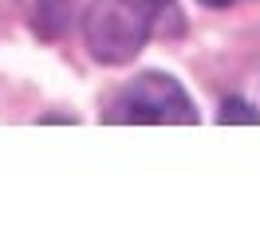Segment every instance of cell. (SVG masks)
I'll list each match as a JSON object with an SVG mask.
<instances>
[{"mask_svg":"<svg viewBox=\"0 0 260 248\" xmlns=\"http://www.w3.org/2000/svg\"><path fill=\"white\" fill-rule=\"evenodd\" d=\"M221 122H244V126H252V122H260V115L241 99H225L221 102Z\"/></svg>","mask_w":260,"mask_h":248,"instance_id":"cell-4","label":"cell"},{"mask_svg":"<svg viewBox=\"0 0 260 248\" xmlns=\"http://www.w3.org/2000/svg\"><path fill=\"white\" fill-rule=\"evenodd\" d=\"M71 24V0H40L36 4V28L48 40H59Z\"/></svg>","mask_w":260,"mask_h":248,"instance_id":"cell-3","label":"cell"},{"mask_svg":"<svg viewBox=\"0 0 260 248\" xmlns=\"http://www.w3.org/2000/svg\"><path fill=\"white\" fill-rule=\"evenodd\" d=\"M201 4H209V8H229V4H241V0H201Z\"/></svg>","mask_w":260,"mask_h":248,"instance_id":"cell-5","label":"cell"},{"mask_svg":"<svg viewBox=\"0 0 260 248\" xmlns=\"http://www.w3.org/2000/svg\"><path fill=\"white\" fill-rule=\"evenodd\" d=\"M170 0H95L83 20L87 48L99 63H130L146 48Z\"/></svg>","mask_w":260,"mask_h":248,"instance_id":"cell-1","label":"cell"},{"mask_svg":"<svg viewBox=\"0 0 260 248\" xmlns=\"http://www.w3.org/2000/svg\"><path fill=\"white\" fill-rule=\"evenodd\" d=\"M111 122H178V126H189V122H197V111L178 79H170L162 71H146L118 95V102L111 107Z\"/></svg>","mask_w":260,"mask_h":248,"instance_id":"cell-2","label":"cell"}]
</instances>
